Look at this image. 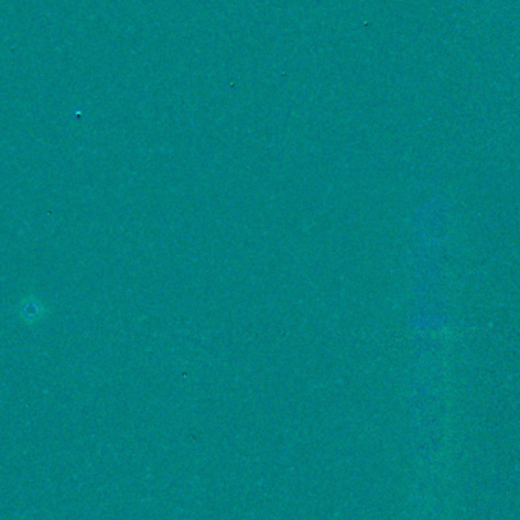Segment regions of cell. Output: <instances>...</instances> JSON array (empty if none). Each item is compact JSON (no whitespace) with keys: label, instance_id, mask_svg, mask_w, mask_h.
Returning a JSON list of instances; mask_svg holds the SVG:
<instances>
[{"label":"cell","instance_id":"cell-1","mask_svg":"<svg viewBox=\"0 0 520 520\" xmlns=\"http://www.w3.org/2000/svg\"><path fill=\"white\" fill-rule=\"evenodd\" d=\"M49 307H47L35 294H28L17 304V315L28 326H35L41 323L44 318L49 315Z\"/></svg>","mask_w":520,"mask_h":520}]
</instances>
